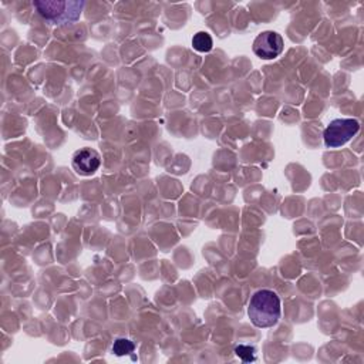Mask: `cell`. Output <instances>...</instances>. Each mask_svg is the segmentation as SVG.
Returning a JSON list of instances; mask_svg holds the SVG:
<instances>
[{"mask_svg": "<svg viewBox=\"0 0 364 364\" xmlns=\"http://www.w3.org/2000/svg\"><path fill=\"white\" fill-rule=\"evenodd\" d=\"M135 350V344L129 340V338H125V337H119L114 341L112 344V353L118 357L121 355H128L131 354L132 351Z\"/></svg>", "mask_w": 364, "mask_h": 364, "instance_id": "7", "label": "cell"}, {"mask_svg": "<svg viewBox=\"0 0 364 364\" xmlns=\"http://www.w3.org/2000/svg\"><path fill=\"white\" fill-rule=\"evenodd\" d=\"M38 13L53 24H70L75 21L84 7L82 1H34Z\"/></svg>", "mask_w": 364, "mask_h": 364, "instance_id": "2", "label": "cell"}, {"mask_svg": "<svg viewBox=\"0 0 364 364\" xmlns=\"http://www.w3.org/2000/svg\"><path fill=\"white\" fill-rule=\"evenodd\" d=\"M360 129V122L355 118L333 119L324 129L323 138L328 148H338L348 142Z\"/></svg>", "mask_w": 364, "mask_h": 364, "instance_id": "3", "label": "cell"}, {"mask_svg": "<svg viewBox=\"0 0 364 364\" xmlns=\"http://www.w3.org/2000/svg\"><path fill=\"white\" fill-rule=\"evenodd\" d=\"M284 47L283 38L276 31H263L260 33L255 41H253V53L263 58V60H272L282 54Z\"/></svg>", "mask_w": 364, "mask_h": 364, "instance_id": "4", "label": "cell"}, {"mask_svg": "<svg viewBox=\"0 0 364 364\" xmlns=\"http://www.w3.org/2000/svg\"><path fill=\"white\" fill-rule=\"evenodd\" d=\"M192 46L199 53H208L212 50L213 41L209 33L206 31H198L192 38Z\"/></svg>", "mask_w": 364, "mask_h": 364, "instance_id": "6", "label": "cell"}, {"mask_svg": "<svg viewBox=\"0 0 364 364\" xmlns=\"http://www.w3.org/2000/svg\"><path fill=\"white\" fill-rule=\"evenodd\" d=\"M101 164V158L97 151L91 148H82L77 151L73 156V166L81 175L94 173Z\"/></svg>", "mask_w": 364, "mask_h": 364, "instance_id": "5", "label": "cell"}, {"mask_svg": "<svg viewBox=\"0 0 364 364\" xmlns=\"http://www.w3.org/2000/svg\"><path fill=\"white\" fill-rule=\"evenodd\" d=\"M250 321L259 328L273 327L282 314V303L279 296L269 289L257 290L247 306Z\"/></svg>", "mask_w": 364, "mask_h": 364, "instance_id": "1", "label": "cell"}, {"mask_svg": "<svg viewBox=\"0 0 364 364\" xmlns=\"http://www.w3.org/2000/svg\"><path fill=\"white\" fill-rule=\"evenodd\" d=\"M235 354L245 363H250L256 360V348L252 346H246V344H240L235 347Z\"/></svg>", "mask_w": 364, "mask_h": 364, "instance_id": "8", "label": "cell"}]
</instances>
